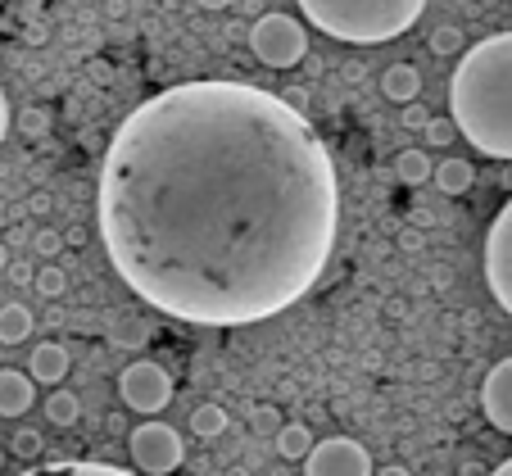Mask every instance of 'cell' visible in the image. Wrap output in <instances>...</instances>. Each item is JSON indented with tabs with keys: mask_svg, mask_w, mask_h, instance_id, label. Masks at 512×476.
Returning <instances> with one entry per match:
<instances>
[{
	"mask_svg": "<svg viewBox=\"0 0 512 476\" xmlns=\"http://www.w3.org/2000/svg\"><path fill=\"white\" fill-rule=\"evenodd\" d=\"M485 282L490 295L503 304V313L512 318V200L494 214L490 232H485Z\"/></svg>",
	"mask_w": 512,
	"mask_h": 476,
	"instance_id": "obj_6",
	"label": "cell"
},
{
	"mask_svg": "<svg viewBox=\"0 0 512 476\" xmlns=\"http://www.w3.org/2000/svg\"><path fill=\"white\" fill-rule=\"evenodd\" d=\"M395 177H399L404 186H422V182H431V177H435L431 155H426V150H399V159H395Z\"/></svg>",
	"mask_w": 512,
	"mask_h": 476,
	"instance_id": "obj_15",
	"label": "cell"
},
{
	"mask_svg": "<svg viewBox=\"0 0 512 476\" xmlns=\"http://www.w3.org/2000/svg\"><path fill=\"white\" fill-rule=\"evenodd\" d=\"M0 467H5V449H0Z\"/></svg>",
	"mask_w": 512,
	"mask_h": 476,
	"instance_id": "obj_36",
	"label": "cell"
},
{
	"mask_svg": "<svg viewBox=\"0 0 512 476\" xmlns=\"http://www.w3.org/2000/svg\"><path fill=\"white\" fill-rule=\"evenodd\" d=\"M313 445H318V440H313V431L304 427V422H286V427L277 431V454L286 458V463H304V458L313 454Z\"/></svg>",
	"mask_w": 512,
	"mask_h": 476,
	"instance_id": "obj_14",
	"label": "cell"
},
{
	"mask_svg": "<svg viewBox=\"0 0 512 476\" xmlns=\"http://www.w3.org/2000/svg\"><path fill=\"white\" fill-rule=\"evenodd\" d=\"M481 408L494 431L512 436V359L490 368V377H485V386H481Z\"/></svg>",
	"mask_w": 512,
	"mask_h": 476,
	"instance_id": "obj_9",
	"label": "cell"
},
{
	"mask_svg": "<svg viewBox=\"0 0 512 476\" xmlns=\"http://www.w3.org/2000/svg\"><path fill=\"white\" fill-rule=\"evenodd\" d=\"M426 123H431V114H426L417 100H413V105H404V127H417V132H426Z\"/></svg>",
	"mask_w": 512,
	"mask_h": 476,
	"instance_id": "obj_27",
	"label": "cell"
},
{
	"mask_svg": "<svg viewBox=\"0 0 512 476\" xmlns=\"http://www.w3.org/2000/svg\"><path fill=\"white\" fill-rule=\"evenodd\" d=\"M32 399H37V386H32L28 372L0 368V418H19V413H28Z\"/></svg>",
	"mask_w": 512,
	"mask_h": 476,
	"instance_id": "obj_10",
	"label": "cell"
},
{
	"mask_svg": "<svg viewBox=\"0 0 512 476\" xmlns=\"http://www.w3.org/2000/svg\"><path fill=\"white\" fill-rule=\"evenodd\" d=\"M10 449H14V454H19V458H37L41 449H46V440H41L37 431H14Z\"/></svg>",
	"mask_w": 512,
	"mask_h": 476,
	"instance_id": "obj_23",
	"label": "cell"
},
{
	"mask_svg": "<svg viewBox=\"0 0 512 476\" xmlns=\"http://www.w3.org/2000/svg\"><path fill=\"white\" fill-rule=\"evenodd\" d=\"M32 250H37L41 259H55V254L64 250V236H59V232H37V236H32Z\"/></svg>",
	"mask_w": 512,
	"mask_h": 476,
	"instance_id": "obj_25",
	"label": "cell"
},
{
	"mask_svg": "<svg viewBox=\"0 0 512 476\" xmlns=\"http://www.w3.org/2000/svg\"><path fill=\"white\" fill-rule=\"evenodd\" d=\"M141 340H145L141 322H123V327H118V345H141Z\"/></svg>",
	"mask_w": 512,
	"mask_h": 476,
	"instance_id": "obj_28",
	"label": "cell"
},
{
	"mask_svg": "<svg viewBox=\"0 0 512 476\" xmlns=\"http://www.w3.org/2000/svg\"><path fill=\"white\" fill-rule=\"evenodd\" d=\"M127 449H132V463L141 467L145 476H168V472H177L186 458L182 436H177L168 422H141V427L127 436Z\"/></svg>",
	"mask_w": 512,
	"mask_h": 476,
	"instance_id": "obj_5",
	"label": "cell"
},
{
	"mask_svg": "<svg viewBox=\"0 0 512 476\" xmlns=\"http://www.w3.org/2000/svg\"><path fill=\"white\" fill-rule=\"evenodd\" d=\"M472 182H476L472 159H440V164H435V186H440V195H467Z\"/></svg>",
	"mask_w": 512,
	"mask_h": 476,
	"instance_id": "obj_13",
	"label": "cell"
},
{
	"mask_svg": "<svg viewBox=\"0 0 512 476\" xmlns=\"http://www.w3.org/2000/svg\"><path fill=\"white\" fill-rule=\"evenodd\" d=\"M5 132H10V100L0 91V141H5Z\"/></svg>",
	"mask_w": 512,
	"mask_h": 476,
	"instance_id": "obj_30",
	"label": "cell"
},
{
	"mask_svg": "<svg viewBox=\"0 0 512 476\" xmlns=\"http://www.w3.org/2000/svg\"><path fill=\"white\" fill-rule=\"evenodd\" d=\"M32 336V313L23 304H0V345H19Z\"/></svg>",
	"mask_w": 512,
	"mask_h": 476,
	"instance_id": "obj_17",
	"label": "cell"
},
{
	"mask_svg": "<svg viewBox=\"0 0 512 476\" xmlns=\"http://www.w3.org/2000/svg\"><path fill=\"white\" fill-rule=\"evenodd\" d=\"M381 91H386V100H395V105H413V100L422 96V73H417L413 64H390L386 73H381Z\"/></svg>",
	"mask_w": 512,
	"mask_h": 476,
	"instance_id": "obj_12",
	"label": "cell"
},
{
	"mask_svg": "<svg viewBox=\"0 0 512 476\" xmlns=\"http://www.w3.org/2000/svg\"><path fill=\"white\" fill-rule=\"evenodd\" d=\"M449 118L472 150L512 164V32H494L463 50L449 82Z\"/></svg>",
	"mask_w": 512,
	"mask_h": 476,
	"instance_id": "obj_2",
	"label": "cell"
},
{
	"mask_svg": "<svg viewBox=\"0 0 512 476\" xmlns=\"http://www.w3.org/2000/svg\"><path fill=\"white\" fill-rule=\"evenodd\" d=\"M250 50L268 68H295L309 55V32H304L300 19H290V14H263L250 28Z\"/></svg>",
	"mask_w": 512,
	"mask_h": 476,
	"instance_id": "obj_4",
	"label": "cell"
},
{
	"mask_svg": "<svg viewBox=\"0 0 512 476\" xmlns=\"http://www.w3.org/2000/svg\"><path fill=\"white\" fill-rule=\"evenodd\" d=\"M304 19L349 46L395 41L422 19L426 0H300Z\"/></svg>",
	"mask_w": 512,
	"mask_h": 476,
	"instance_id": "obj_3",
	"label": "cell"
},
{
	"mask_svg": "<svg viewBox=\"0 0 512 476\" xmlns=\"http://www.w3.org/2000/svg\"><path fill=\"white\" fill-rule=\"evenodd\" d=\"M32 286H37L46 300H59V295L68 291V277H64V268H37V282Z\"/></svg>",
	"mask_w": 512,
	"mask_h": 476,
	"instance_id": "obj_20",
	"label": "cell"
},
{
	"mask_svg": "<svg viewBox=\"0 0 512 476\" xmlns=\"http://www.w3.org/2000/svg\"><path fill=\"white\" fill-rule=\"evenodd\" d=\"M46 109H23V118H19V127H23V136H41L46 132Z\"/></svg>",
	"mask_w": 512,
	"mask_h": 476,
	"instance_id": "obj_26",
	"label": "cell"
},
{
	"mask_svg": "<svg viewBox=\"0 0 512 476\" xmlns=\"http://www.w3.org/2000/svg\"><path fill=\"white\" fill-rule=\"evenodd\" d=\"M10 268V245H0V272Z\"/></svg>",
	"mask_w": 512,
	"mask_h": 476,
	"instance_id": "obj_34",
	"label": "cell"
},
{
	"mask_svg": "<svg viewBox=\"0 0 512 476\" xmlns=\"http://www.w3.org/2000/svg\"><path fill=\"white\" fill-rule=\"evenodd\" d=\"M458 123L454 118H431V123H426V141H431V146H449V141H458Z\"/></svg>",
	"mask_w": 512,
	"mask_h": 476,
	"instance_id": "obj_21",
	"label": "cell"
},
{
	"mask_svg": "<svg viewBox=\"0 0 512 476\" xmlns=\"http://www.w3.org/2000/svg\"><path fill=\"white\" fill-rule=\"evenodd\" d=\"M195 5H200V10H227L232 0H195Z\"/></svg>",
	"mask_w": 512,
	"mask_h": 476,
	"instance_id": "obj_31",
	"label": "cell"
},
{
	"mask_svg": "<svg viewBox=\"0 0 512 476\" xmlns=\"http://www.w3.org/2000/svg\"><path fill=\"white\" fill-rule=\"evenodd\" d=\"M118 395H123V404L132 408V413H164L168 399H173V377H168L159 363L136 359V363H127L123 377H118Z\"/></svg>",
	"mask_w": 512,
	"mask_h": 476,
	"instance_id": "obj_7",
	"label": "cell"
},
{
	"mask_svg": "<svg viewBox=\"0 0 512 476\" xmlns=\"http://www.w3.org/2000/svg\"><path fill=\"white\" fill-rule=\"evenodd\" d=\"M499 182H503V186H512V168H503V177H499Z\"/></svg>",
	"mask_w": 512,
	"mask_h": 476,
	"instance_id": "obj_35",
	"label": "cell"
},
{
	"mask_svg": "<svg viewBox=\"0 0 512 476\" xmlns=\"http://www.w3.org/2000/svg\"><path fill=\"white\" fill-rule=\"evenodd\" d=\"M377 476H413V472H408V467H399V463H395V467H381Z\"/></svg>",
	"mask_w": 512,
	"mask_h": 476,
	"instance_id": "obj_32",
	"label": "cell"
},
{
	"mask_svg": "<svg viewBox=\"0 0 512 476\" xmlns=\"http://www.w3.org/2000/svg\"><path fill=\"white\" fill-rule=\"evenodd\" d=\"M286 427V422H281V413L272 404H259L254 408V431H272V436H277V431Z\"/></svg>",
	"mask_w": 512,
	"mask_h": 476,
	"instance_id": "obj_24",
	"label": "cell"
},
{
	"mask_svg": "<svg viewBox=\"0 0 512 476\" xmlns=\"http://www.w3.org/2000/svg\"><path fill=\"white\" fill-rule=\"evenodd\" d=\"M191 431H195L200 440L223 436V431H227V413H223L218 404H200V408L191 413Z\"/></svg>",
	"mask_w": 512,
	"mask_h": 476,
	"instance_id": "obj_19",
	"label": "cell"
},
{
	"mask_svg": "<svg viewBox=\"0 0 512 476\" xmlns=\"http://www.w3.org/2000/svg\"><path fill=\"white\" fill-rule=\"evenodd\" d=\"M19 476H136V472H123V467L109 463H46V467H28Z\"/></svg>",
	"mask_w": 512,
	"mask_h": 476,
	"instance_id": "obj_16",
	"label": "cell"
},
{
	"mask_svg": "<svg viewBox=\"0 0 512 476\" xmlns=\"http://www.w3.org/2000/svg\"><path fill=\"white\" fill-rule=\"evenodd\" d=\"M10 282L28 286V282H37V272H32V268H23V263H10Z\"/></svg>",
	"mask_w": 512,
	"mask_h": 476,
	"instance_id": "obj_29",
	"label": "cell"
},
{
	"mask_svg": "<svg viewBox=\"0 0 512 476\" xmlns=\"http://www.w3.org/2000/svg\"><path fill=\"white\" fill-rule=\"evenodd\" d=\"M28 377L41 381V386H59V381L68 377V350L59 345V340H41L37 350H32Z\"/></svg>",
	"mask_w": 512,
	"mask_h": 476,
	"instance_id": "obj_11",
	"label": "cell"
},
{
	"mask_svg": "<svg viewBox=\"0 0 512 476\" xmlns=\"http://www.w3.org/2000/svg\"><path fill=\"white\" fill-rule=\"evenodd\" d=\"M96 218L109 263L145 304L195 327H245L318 286L340 186L290 100L245 82H182L114 132Z\"/></svg>",
	"mask_w": 512,
	"mask_h": 476,
	"instance_id": "obj_1",
	"label": "cell"
},
{
	"mask_svg": "<svg viewBox=\"0 0 512 476\" xmlns=\"http://www.w3.org/2000/svg\"><path fill=\"white\" fill-rule=\"evenodd\" d=\"M46 418L55 422V427H78V418H82V399L73 395V390H55V395L46 399Z\"/></svg>",
	"mask_w": 512,
	"mask_h": 476,
	"instance_id": "obj_18",
	"label": "cell"
},
{
	"mask_svg": "<svg viewBox=\"0 0 512 476\" xmlns=\"http://www.w3.org/2000/svg\"><path fill=\"white\" fill-rule=\"evenodd\" d=\"M490 476H512V458H503V463L499 467H494V472Z\"/></svg>",
	"mask_w": 512,
	"mask_h": 476,
	"instance_id": "obj_33",
	"label": "cell"
},
{
	"mask_svg": "<svg viewBox=\"0 0 512 476\" xmlns=\"http://www.w3.org/2000/svg\"><path fill=\"white\" fill-rule=\"evenodd\" d=\"M304 476H377V472H372V454L358 440L327 436L304 458Z\"/></svg>",
	"mask_w": 512,
	"mask_h": 476,
	"instance_id": "obj_8",
	"label": "cell"
},
{
	"mask_svg": "<svg viewBox=\"0 0 512 476\" xmlns=\"http://www.w3.org/2000/svg\"><path fill=\"white\" fill-rule=\"evenodd\" d=\"M431 50H435V55H458V50H467L463 46V32H458V28H435L431 32Z\"/></svg>",
	"mask_w": 512,
	"mask_h": 476,
	"instance_id": "obj_22",
	"label": "cell"
}]
</instances>
